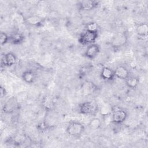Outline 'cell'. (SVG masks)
Wrapping results in <instances>:
<instances>
[{"label":"cell","mask_w":148,"mask_h":148,"mask_svg":"<svg viewBox=\"0 0 148 148\" xmlns=\"http://www.w3.org/2000/svg\"><path fill=\"white\" fill-rule=\"evenodd\" d=\"M43 105L46 109H51L53 107H54L53 102L51 101L50 99H46L43 101Z\"/></svg>","instance_id":"obj_21"},{"label":"cell","mask_w":148,"mask_h":148,"mask_svg":"<svg viewBox=\"0 0 148 148\" xmlns=\"http://www.w3.org/2000/svg\"><path fill=\"white\" fill-rule=\"evenodd\" d=\"M113 107H112L110 105L105 103L101 106L99 111H100L101 114L102 116L106 117V116L111 115L113 112Z\"/></svg>","instance_id":"obj_17"},{"label":"cell","mask_w":148,"mask_h":148,"mask_svg":"<svg viewBox=\"0 0 148 148\" xmlns=\"http://www.w3.org/2000/svg\"><path fill=\"white\" fill-rule=\"evenodd\" d=\"M100 51V46L98 44L94 43L87 46L84 53V56L88 59L93 60L98 56Z\"/></svg>","instance_id":"obj_6"},{"label":"cell","mask_w":148,"mask_h":148,"mask_svg":"<svg viewBox=\"0 0 148 148\" xmlns=\"http://www.w3.org/2000/svg\"><path fill=\"white\" fill-rule=\"evenodd\" d=\"M88 126L91 130H97L102 126L101 120L98 117H92L88 122Z\"/></svg>","instance_id":"obj_16"},{"label":"cell","mask_w":148,"mask_h":148,"mask_svg":"<svg viewBox=\"0 0 148 148\" xmlns=\"http://www.w3.org/2000/svg\"><path fill=\"white\" fill-rule=\"evenodd\" d=\"M38 128L39 130H40L42 131H46L49 128V125L47 123H45V122H42V123H40L38 125Z\"/></svg>","instance_id":"obj_22"},{"label":"cell","mask_w":148,"mask_h":148,"mask_svg":"<svg viewBox=\"0 0 148 148\" xmlns=\"http://www.w3.org/2000/svg\"><path fill=\"white\" fill-rule=\"evenodd\" d=\"M0 91H1V98L4 97L7 94V92H6V89L5 88V87H2V86L0 87Z\"/></svg>","instance_id":"obj_23"},{"label":"cell","mask_w":148,"mask_h":148,"mask_svg":"<svg viewBox=\"0 0 148 148\" xmlns=\"http://www.w3.org/2000/svg\"><path fill=\"white\" fill-rule=\"evenodd\" d=\"M111 116L112 123L115 124H121L126 120L128 117V113L123 108H117L114 109L113 108Z\"/></svg>","instance_id":"obj_3"},{"label":"cell","mask_w":148,"mask_h":148,"mask_svg":"<svg viewBox=\"0 0 148 148\" xmlns=\"http://www.w3.org/2000/svg\"><path fill=\"white\" fill-rule=\"evenodd\" d=\"M25 36L20 32H14L9 35V42L14 45H18L23 43Z\"/></svg>","instance_id":"obj_13"},{"label":"cell","mask_w":148,"mask_h":148,"mask_svg":"<svg viewBox=\"0 0 148 148\" xmlns=\"http://www.w3.org/2000/svg\"><path fill=\"white\" fill-rule=\"evenodd\" d=\"M113 71L115 77L121 80H125L130 75L129 70L123 65L117 66Z\"/></svg>","instance_id":"obj_10"},{"label":"cell","mask_w":148,"mask_h":148,"mask_svg":"<svg viewBox=\"0 0 148 148\" xmlns=\"http://www.w3.org/2000/svg\"><path fill=\"white\" fill-rule=\"evenodd\" d=\"M126 86L131 89H135L139 85V79L138 77L130 75L125 80Z\"/></svg>","instance_id":"obj_15"},{"label":"cell","mask_w":148,"mask_h":148,"mask_svg":"<svg viewBox=\"0 0 148 148\" xmlns=\"http://www.w3.org/2000/svg\"><path fill=\"white\" fill-rule=\"evenodd\" d=\"M85 130V127L83 123L79 121H71L66 128V134L71 137L79 138L82 136Z\"/></svg>","instance_id":"obj_1"},{"label":"cell","mask_w":148,"mask_h":148,"mask_svg":"<svg viewBox=\"0 0 148 148\" xmlns=\"http://www.w3.org/2000/svg\"><path fill=\"white\" fill-rule=\"evenodd\" d=\"M100 77L101 79L105 81H107V82L112 81L115 77L114 71L112 70L109 67L103 66L101 70Z\"/></svg>","instance_id":"obj_12"},{"label":"cell","mask_w":148,"mask_h":148,"mask_svg":"<svg viewBox=\"0 0 148 148\" xmlns=\"http://www.w3.org/2000/svg\"><path fill=\"white\" fill-rule=\"evenodd\" d=\"M77 5L79 10L90 11L97 8L99 5V2L94 0H83L77 2Z\"/></svg>","instance_id":"obj_8"},{"label":"cell","mask_w":148,"mask_h":148,"mask_svg":"<svg viewBox=\"0 0 148 148\" xmlns=\"http://www.w3.org/2000/svg\"><path fill=\"white\" fill-rule=\"evenodd\" d=\"M24 21L28 25L35 27H40L44 25L45 19L38 15L32 14L25 17Z\"/></svg>","instance_id":"obj_7"},{"label":"cell","mask_w":148,"mask_h":148,"mask_svg":"<svg viewBox=\"0 0 148 148\" xmlns=\"http://www.w3.org/2000/svg\"><path fill=\"white\" fill-rule=\"evenodd\" d=\"M128 42V37L125 33H121L116 35L111 40L110 45L114 49H119L124 46Z\"/></svg>","instance_id":"obj_5"},{"label":"cell","mask_w":148,"mask_h":148,"mask_svg":"<svg viewBox=\"0 0 148 148\" xmlns=\"http://www.w3.org/2000/svg\"><path fill=\"white\" fill-rule=\"evenodd\" d=\"M0 42L1 46H3L9 42V35L6 32L2 31L0 34Z\"/></svg>","instance_id":"obj_20"},{"label":"cell","mask_w":148,"mask_h":148,"mask_svg":"<svg viewBox=\"0 0 148 148\" xmlns=\"http://www.w3.org/2000/svg\"><path fill=\"white\" fill-rule=\"evenodd\" d=\"M99 36L98 32L85 30L79 36L78 42L83 46H88L95 43Z\"/></svg>","instance_id":"obj_2"},{"label":"cell","mask_w":148,"mask_h":148,"mask_svg":"<svg viewBox=\"0 0 148 148\" xmlns=\"http://www.w3.org/2000/svg\"><path fill=\"white\" fill-rule=\"evenodd\" d=\"M99 29V27L98 24L94 21H90L86 24L85 26V30L91 31V32H98Z\"/></svg>","instance_id":"obj_19"},{"label":"cell","mask_w":148,"mask_h":148,"mask_svg":"<svg viewBox=\"0 0 148 148\" xmlns=\"http://www.w3.org/2000/svg\"><path fill=\"white\" fill-rule=\"evenodd\" d=\"M17 62V57L12 52H8L4 54L1 60L2 65L6 67H11Z\"/></svg>","instance_id":"obj_9"},{"label":"cell","mask_w":148,"mask_h":148,"mask_svg":"<svg viewBox=\"0 0 148 148\" xmlns=\"http://www.w3.org/2000/svg\"><path fill=\"white\" fill-rule=\"evenodd\" d=\"M97 106L92 101H84L79 105V112L84 115L93 114L97 111Z\"/></svg>","instance_id":"obj_4"},{"label":"cell","mask_w":148,"mask_h":148,"mask_svg":"<svg viewBox=\"0 0 148 148\" xmlns=\"http://www.w3.org/2000/svg\"><path fill=\"white\" fill-rule=\"evenodd\" d=\"M21 79L23 82L27 84H32L36 79V74L34 71L27 69L22 73Z\"/></svg>","instance_id":"obj_11"},{"label":"cell","mask_w":148,"mask_h":148,"mask_svg":"<svg viewBox=\"0 0 148 148\" xmlns=\"http://www.w3.org/2000/svg\"><path fill=\"white\" fill-rule=\"evenodd\" d=\"M136 34L138 36L146 38L148 35V25L146 23L138 24L135 28Z\"/></svg>","instance_id":"obj_14"},{"label":"cell","mask_w":148,"mask_h":148,"mask_svg":"<svg viewBox=\"0 0 148 148\" xmlns=\"http://www.w3.org/2000/svg\"><path fill=\"white\" fill-rule=\"evenodd\" d=\"M16 101L13 98L9 99L3 107V112L5 113H10L13 112L15 108Z\"/></svg>","instance_id":"obj_18"}]
</instances>
